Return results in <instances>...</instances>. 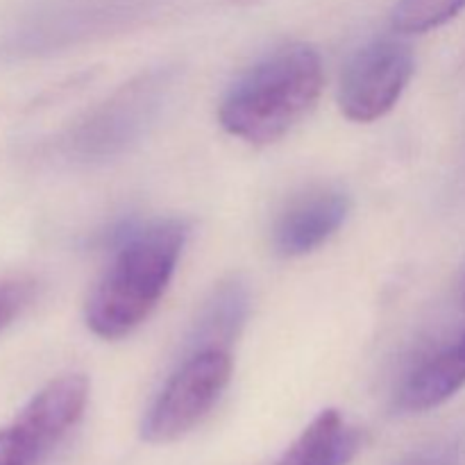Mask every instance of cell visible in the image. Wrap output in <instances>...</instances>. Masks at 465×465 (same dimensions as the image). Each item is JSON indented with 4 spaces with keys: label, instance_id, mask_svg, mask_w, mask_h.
I'll return each mask as SVG.
<instances>
[{
    "label": "cell",
    "instance_id": "cell-2",
    "mask_svg": "<svg viewBox=\"0 0 465 465\" xmlns=\"http://www.w3.org/2000/svg\"><path fill=\"white\" fill-rule=\"evenodd\" d=\"M322 91V59L307 44L266 54L232 84L218 109L227 134L266 145L298 125Z\"/></svg>",
    "mask_w": 465,
    "mask_h": 465
},
{
    "label": "cell",
    "instance_id": "cell-8",
    "mask_svg": "<svg viewBox=\"0 0 465 465\" xmlns=\"http://www.w3.org/2000/svg\"><path fill=\"white\" fill-rule=\"evenodd\" d=\"M465 386V331L448 348L413 368L404 380L395 407L402 413H425L448 402Z\"/></svg>",
    "mask_w": 465,
    "mask_h": 465
},
{
    "label": "cell",
    "instance_id": "cell-13",
    "mask_svg": "<svg viewBox=\"0 0 465 465\" xmlns=\"http://www.w3.org/2000/svg\"><path fill=\"white\" fill-rule=\"evenodd\" d=\"M454 461H457V450L443 445V448L430 450L427 454H422L413 465H454Z\"/></svg>",
    "mask_w": 465,
    "mask_h": 465
},
{
    "label": "cell",
    "instance_id": "cell-6",
    "mask_svg": "<svg viewBox=\"0 0 465 465\" xmlns=\"http://www.w3.org/2000/svg\"><path fill=\"white\" fill-rule=\"evenodd\" d=\"M413 66V53L404 41L377 39L363 45L341 77L339 107L343 116L354 123L386 116L411 82Z\"/></svg>",
    "mask_w": 465,
    "mask_h": 465
},
{
    "label": "cell",
    "instance_id": "cell-7",
    "mask_svg": "<svg viewBox=\"0 0 465 465\" xmlns=\"http://www.w3.org/2000/svg\"><path fill=\"white\" fill-rule=\"evenodd\" d=\"M350 213V195L339 186H312L289 200L272 227L280 257H304L330 241Z\"/></svg>",
    "mask_w": 465,
    "mask_h": 465
},
{
    "label": "cell",
    "instance_id": "cell-15",
    "mask_svg": "<svg viewBox=\"0 0 465 465\" xmlns=\"http://www.w3.org/2000/svg\"><path fill=\"white\" fill-rule=\"evenodd\" d=\"M463 307H465V295H463Z\"/></svg>",
    "mask_w": 465,
    "mask_h": 465
},
{
    "label": "cell",
    "instance_id": "cell-12",
    "mask_svg": "<svg viewBox=\"0 0 465 465\" xmlns=\"http://www.w3.org/2000/svg\"><path fill=\"white\" fill-rule=\"evenodd\" d=\"M35 298V284L32 282H3L0 284V331L18 318V313L27 307Z\"/></svg>",
    "mask_w": 465,
    "mask_h": 465
},
{
    "label": "cell",
    "instance_id": "cell-11",
    "mask_svg": "<svg viewBox=\"0 0 465 465\" xmlns=\"http://www.w3.org/2000/svg\"><path fill=\"white\" fill-rule=\"evenodd\" d=\"M465 7V0H398L393 27L402 35H425L445 25Z\"/></svg>",
    "mask_w": 465,
    "mask_h": 465
},
{
    "label": "cell",
    "instance_id": "cell-1",
    "mask_svg": "<svg viewBox=\"0 0 465 465\" xmlns=\"http://www.w3.org/2000/svg\"><path fill=\"white\" fill-rule=\"evenodd\" d=\"M189 225L180 218L145 223L123 236L103 280L86 302V327L116 341L148 321L168 291Z\"/></svg>",
    "mask_w": 465,
    "mask_h": 465
},
{
    "label": "cell",
    "instance_id": "cell-9",
    "mask_svg": "<svg viewBox=\"0 0 465 465\" xmlns=\"http://www.w3.org/2000/svg\"><path fill=\"white\" fill-rule=\"evenodd\" d=\"M248 312L250 289L243 277L232 275L223 280L198 312L186 343V354L200 350H230L243 330Z\"/></svg>",
    "mask_w": 465,
    "mask_h": 465
},
{
    "label": "cell",
    "instance_id": "cell-3",
    "mask_svg": "<svg viewBox=\"0 0 465 465\" xmlns=\"http://www.w3.org/2000/svg\"><path fill=\"white\" fill-rule=\"evenodd\" d=\"M173 77L175 73L168 68H154L114 91L64 136L62 150L66 157L84 163L107 162L139 143L157 121Z\"/></svg>",
    "mask_w": 465,
    "mask_h": 465
},
{
    "label": "cell",
    "instance_id": "cell-5",
    "mask_svg": "<svg viewBox=\"0 0 465 465\" xmlns=\"http://www.w3.org/2000/svg\"><path fill=\"white\" fill-rule=\"evenodd\" d=\"M86 402L84 375H64L45 384L16 420L0 430V465H39L80 422Z\"/></svg>",
    "mask_w": 465,
    "mask_h": 465
},
{
    "label": "cell",
    "instance_id": "cell-14",
    "mask_svg": "<svg viewBox=\"0 0 465 465\" xmlns=\"http://www.w3.org/2000/svg\"><path fill=\"white\" fill-rule=\"evenodd\" d=\"M230 3L241 5V7H250V5H257V3H262V0H230Z\"/></svg>",
    "mask_w": 465,
    "mask_h": 465
},
{
    "label": "cell",
    "instance_id": "cell-4",
    "mask_svg": "<svg viewBox=\"0 0 465 465\" xmlns=\"http://www.w3.org/2000/svg\"><path fill=\"white\" fill-rule=\"evenodd\" d=\"M230 380V350H200L186 354L141 425L143 440L162 445L189 434L212 413Z\"/></svg>",
    "mask_w": 465,
    "mask_h": 465
},
{
    "label": "cell",
    "instance_id": "cell-10",
    "mask_svg": "<svg viewBox=\"0 0 465 465\" xmlns=\"http://www.w3.org/2000/svg\"><path fill=\"white\" fill-rule=\"evenodd\" d=\"M359 436L336 409L318 413L275 465H345L357 452Z\"/></svg>",
    "mask_w": 465,
    "mask_h": 465
}]
</instances>
